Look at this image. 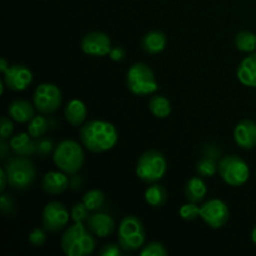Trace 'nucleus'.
I'll list each match as a JSON object with an SVG mask.
<instances>
[{"label":"nucleus","mask_w":256,"mask_h":256,"mask_svg":"<svg viewBox=\"0 0 256 256\" xmlns=\"http://www.w3.org/2000/svg\"><path fill=\"white\" fill-rule=\"evenodd\" d=\"M145 200L152 208L164 206L168 202V192L164 186L158 185L156 182L149 186L145 192Z\"/></svg>","instance_id":"obj_24"},{"label":"nucleus","mask_w":256,"mask_h":256,"mask_svg":"<svg viewBox=\"0 0 256 256\" xmlns=\"http://www.w3.org/2000/svg\"><path fill=\"white\" fill-rule=\"evenodd\" d=\"M8 182H9V180H8V175L5 172V169H0V192H4Z\"/></svg>","instance_id":"obj_38"},{"label":"nucleus","mask_w":256,"mask_h":256,"mask_svg":"<svg viewBox=\"0 0 256 256\" xmlns=\"http://www.w3.org/2000/svg\"><path fill=\"white\" fill-rule=\"evenodd\" d=\"M85 162V154L79 142L64 140L54 150V162L62 172L68 175H75L80 172Z\"/></svg>","instance_id":"obj_3"},{"label":"nucleus","mask_w":256,"mask_h":256,"mask_svg":"<svg viewBox=\"0 0 256 256\" xmlns=\"http://www.w3.org/2000/svg\"><path fill=\"white\" fill-rule=\"evenodd\" d=\"M9 149L10 146L8 145V142H5V140H2V142H0V158H2V159H5V158H6L8 150Z\"/></svg>","instance_id":"obj_39"},{"label":"nucleus","mask_w":256,"mask_h":256,"mask_svg":"<svg viewBox=\"0 0 256 256\" xmlns=\"http://www.w3.org/2000/svg\"><path fill=\"white\" fill-rule=\"evenodd\" d=\"M118 240L122 249L126 252L139 250L145 244V229L142 220L134 215L125 216L122 220L118 232Z\"/></svg>","instance_id":"obj_7"},{"label":"nucleus","mask_w":256,"mask_h":256,"mask_svg":"<svg viewBox=\"0 0 256 256\" xmlns=\"http://www.w3.org/2000/svg\"><path fill=\"white\" fill-rule=\"evenodd\" d=\"M196 172L202 178H212L216 172H219V164H216L215 158L206 156L202 158L196 165Z\"/></svg>","instance_id":"obj_28"},{"label":"nucleus","mask_w":256,"mask_h":256,"mask_svg":"<svg viewBox=\"0 0 256 256\" xmlns=\"http://www.w3.org/2000/svg\"><path fill=\"white\" fill-rule=\"evenodd\" d=\"M12 132H14V124L12 120L6 116H2L0 120V136L2 140H6L8 138L12 136Z\"/></svg>","instance_id":"obj_34"},{"label":"nucleus","mask_w":256,"mask_h":256,"mask_svg":"<svg viewBox=\"0 0 256 256\" xmlns=\"http://www.w3.org/2000/svg\"><path fill=\"white\" fill-rule=\"evenodd\" d=\"M219 174L228 185L239 188L249 180L250 169L238 155H226L219 162Z\"/></svg>","instance_id":"obj_8"},{"label":"nucleus","mask_w":256,"mask_h":256,"mask_svg":"<svg viewBox=\"0 0 256 256\" xmlns=\"http://www.w3.org/2000/svg\"><path fill=\"white\" fill-rule=\"evenodd\" d=\"M168 172L166 158L156 150L145 152L136 164V175L146 184H155L165 176Z\"/></svg>","instance_id":"obj_5"},{"label":"nucleus","mask_w":256,"mask_h":256,"mask_svg":"<svg viewBox=\"0 0 256 256\" xmlns=\"http://www.w3.org/2000/svg\"><path fill=\"white\" fill-rule=\"evenodd\" d=\"M109 55L112 62H122L125 59V56H126V52L122 46H112Z\"/></svg>","instance_id":"obj_37"},{"label":"nucleus","mask_w":256,"mask_h":256,"mask_svg":"<svg viewBox=\"0 0 256 256\" xmlns=\"http://www.w3.org/2000/svg\"><path fill=\"white\" fill-rule=\"evenodd\" d=\"M8 114L20 124H26L35 116V112L32 105L26 100H14L8 108Z\"/></svg>","instance_id":"obj_18"},{"label":"nucleus","mask_w":256,"mask_h":256,"mask_svg":"<svg viewBox=\"0 0 256 256\" xmlns=\"http://www.w3.org/2000/svg\"><path fill=\"white\" fill-rule=\"evenodd\" d=\"M82 49L90 56H106L112 49V39L102 32H88L82 40Z\"/></svg>","instance_id":"obj_12"},{"label":"nucleus","mask_w":256,"mask_h":256,"mask_svg":"<svg viewBox=\"0 0 256 256\" xmlns=\"http://www.w3.org/2000/svg\"><path fill=\"white\" fill-rule=\"evenodd\" d=\"M238 79L245 86L256 88V52H252L240 62Z\"/></svg>","instance_id":"obj_17"},{"label":"nucleus","mask_w":256,"mask_h":256,"mask_svg":"<svg viewBox=\"0 0 256 256\" xmlns=\"http://www.w3.org/2000/svg\"><path fill=\"white\" fill-rule=\"evenodd\" d=\"M89 212H90V210L85 206L84 202H82V204H76L72 210V222H84L85 220L88 222V219H89Z\"/></svg>","instance_id":"obj_31"},{"label":"nucleus","mask_w":256,"mask_h":256,"mask_svg":"<svg viewBox=\"0 0 256 256\" xmlns=\"http://www.w3.org/2000/svg\"><path fill=\"white\" fill-rule=\"evenodd\" d=\"M28 132L32 135L34 139H40L46 134L48 129H49V122L45 119L44 116H34L30 122H28Z\"/></svg>","instance_id":"obj_27"},{"label":"nucleus","mask_w":256,"mask_h":256,"mask_svg":"<svg viewBox=\"0 0 256 256\" xmlns=\"http://www.w3.org/2000/svg\"><path fill=\"white\" fill-rule=\"evenodd\" d=\"M142 256H168V250L165 249V246L160 242H149L146 246L142 248V250L140 252Z\"/></svg>","instance_id":"obj_30"},{"label":"nucleus","mask_w":256,"mask_h":256,"mask_svg":"<svg viewBox=\"0 0 256 256\" xmlns=\"http://www.w3.org/2000/svg\"><path fill=\"white\" fill-rule=\"evenodd\" d=\"M46 242V232H44L40 228H35L29 235V242L32 245V246H42Z\"/></svg>","instance_id":"obj_33"},{"label":"nucleus","mask_w":256,"mask_h":256,"mask_svg":"<svg viewBox=\"0 0 256 256\" xmlns=\"http://www.w3.org/2000/svg\"><path fill=\"white\" fill-rule=\"evenodd\" d=\"M89 228L75 222L68 228L62 238V249L68 256H86L94 252L96 242Z\"/></svg>","instance_id":"obj_2"},{"label":"nucleus","mask_w":256,"mask_h":256,"mask_svg":"<svg viewBox=\"0 0 256 256\" xmlns=\"http://www.w3.org/2000/svg\"><path fill=\"white\" fill-rule=\"evenodd\" d=\"M8 175L9 185L16 190H25L34 184L36 179V170L34 162L26 156L14 158L9 160L4 168Z\"/></svg>","instance_id":"obj_6"},{"label":"nucleus","mask_w":256,"mask_h":256,"mask_svg":"<svg viewBox=\"0 0 256 256\" xmlns=\"http://www.w3.org/2000/svg\"><path fill=\"white\" fill-rule=\"evenodd\" d=\"M124 250L122 249L120 245L116 244H108L100 250V255L102 256H120Z\"/></svg>","instance_id":"obj_35"},{"label":"nucleus","mask_w":256,"mask_h":256,"mask_svg":"<svg viewBox=\"0 0 256 256\" xmlns=\"http://www.w3.org/2000/svg\"><path fill=\"white\" fill-rule=\"evenodd\" d=\"M88 228L95 236L108 238L115 232L116 224L110 215L104 214V212H96V214L89 216Z\"/></svg>","instance_id":"obj_15"},{"label":"nucleus","mask_w":256,"mask_h":256,"mask_svg":"<svg viewBox=\"0 0 256 256\" xmlns=\"http://www.w3.org/2000/svg\"><path fill=\"white\" fill-rule=\"evenodd\" d=\"M236 144L244 150H252L256 146V122L242 120L236 125L234 132Z\"/></svg>","instance_id":"obj_14"},{"label":"nucleus","mask_w":256,"mask_h":256,"mask_svg":"<svg viewBox=\"0 0 256 256\" xmlns=\"http://www.w3.org/2000/svg\"><path fill=\"white\" fill-rule=\"evenodd\" d=\"M62 96L59 88L54 84L39 85L34 92V106L42 114H52L62 105Z\"/></svg>","instance_id":"obj_9"},{"label":"nucleus","mask_w":256,"mask_h":256,"mask_svg":"<svg viewBox=\"0 0 256 256\" xmlns=\"http://www.w3.org/2000/svg\"><path fill=\"white\" fill-rule=\"evenodd\" d=\"M252 242L256 245V226L252 229Z\"/></svg>","instance_id":"obj_41"},{"label":"nucleus","mask_w":256,"mask_h":256,"mask_svg":"<svg viewBox=\"0 0 256 256\" xmlns=\"http://www.w3.org/2000/svg\"><path fill=\"white\" fill-rule=\"evenodd\" d=\"M200 218L212 229H220L225 226L230 219L228 205L220 199H212L200 208Z\"/></svg>","instance_id":"obj_10"},{"label":"nucleus","mask_w":256,"mask_h":256,"mask_svg":"<svg viewBox=\"0 0 256 256\" xmlns=\"http://www.w3.org/2000/svg\"><path fill=\"white\" fill-rule=\"evenodd\" d=\"M168 38L166 35L159 30H152V32H148L142 39V49L150 55H158L162 52L166 48Z\"/></svg>","instance_id":"obj_20"},{"label":"nucleus","mask_w":256,"mask_h":256,"mask_svg":"<svg viewBox=\"0 0 256 256\" xmlns=\"http://www.w3.org/2000/svg\"><path fill=\"white\" fill-rule=\"evenodd\" d=\"M10 65L8 64V62L5 59H2L0 60V72H2V74H5V72H6L8 69H9Z\"/></svg>","instance_id":"obj_40"},{"label":"nucleus","mask_w":256,"mask_h":256,"mask_svg":"<svg viewBox=\"0 0 256 256\" xmlns=\"http://www.w3.org/2000/svg\"><path fill=\"white\" fill-rule=\"evenodd\" d=\"M82 202L90 212H98L102 208L105 202V194L102 190H90L82 196Z\"/></svg>","instance_id":"obj_26"},{"label":"nucleus","mask_w":256,"mask_h":256,"mask_svg":"<svg viewBox=\"0 0 256 256\" xmlns=\"http://www.w3.org/2000/svg\"><path fill=\"white\" fill-rule=\"evenodd\" d=\"M82 144L96 154L112 150L118 142L116 128L104 120H92L82 125L79 132Z\"/></svg>","instance_id":"obj_1"},{"label":"nucleus","mask_w":256,"mask_h":256,"mask_svg":"<svg viewBox=\"0 0 256 256\" xmlns=\"http://www.w3.org/2000/svg\"><path fill=\"white\" fill-rule=\"evenodd\" d=\"M32 82V72L22 64H15L9 66L4 74V82L12 92H22Z\"/></svg>","instance_id":"obj_13"},{"label":"nucleus","mask_w":256,"mask_h":256,"mask_svg":"<svg viewBox=\"0 0 256 256\" xmlns=\"http://www.w3.org/2000/svg\"><path fill=\"white\" fill-rule=\"evenodd\" d=\"M179 214L186 222H194V220H196L200 216V208L198 206L196 202H189L188 204L182 205Z\"/></svg>","instance_id":"obj_29"},{"label":"nucleus","mask_w":256,"mask_h":256,"mask_svg":"<svg viewBox=\"0 0 256 256\" xmlns=\"http://www.w3.org/2000/svg\"><path fill=\"white\" fill-rule=\"evenodd\" d=\"M149 109L158 119H166L172 114V102L164 95H154L149 102Z\"/></svg>","instance_id":"obj_23"},{"label":"nucleus","mask_w":256,"mask_h":256,"mask_svg":"<svg viewBox=\"0 0 256 256\" xmlns=\"http://www.w3.org/2000/svg\"><path fill=\"white\" fill-rule=\"evenodd\" d=\"M69 178L65 172H50L42 179V189L45 192L52 195H59L69 188Z\"/></svg>","instance_id":"obj_16"},{"label":"nucleus","mask_w":256,"mask_h":256,"mask_svg":"<svg viewBox=\"0 0 256 256\" xmlns=\"http://www.w3.org/2000/svg\"><path fill=\"white\" fill-rule=\"evenodd\" d=\"M88 109L82 100L74 99L65 108V119L72 126H82L86 119Z\"/></svg>","instance_id":"obj_21"},{"label":"nucleus","mask_w":256,"mask_h":256,"mask_svg":"<svg viewBox=\"0 0 256 256\" xmlns=\"http://www.w3.org/2000/svg\"><path fill=\"white\" fill-rule=\"evenodd\" d=\"M235 45H236V49L242 52H249V54L255 52L256 35L248 30L238 32L236 38H235Z\"/></svg>","instance_id":"obj_25"},{"label":"nucleus","mask_w":256,"mask_h":256,"mask_svg":"<svg viewBox=\"0 0 256 256\" xmlns=\"http://www.w3.org/2000/svg\"><path fill=\"white\" fill-rule=\"evenodd\" d=\"M70 214L64 204L52 202L44 208L42 212V225L46 232H59L69 224Z\"/></svg>","instance_id":"obj_11"},{"label":"nucleus","mask_w":256,"mask_h":256,"mask_svg":"<svg viewBox=\"0 0 256 256\" xmlns=\"http://www.w3.org/2000/svg\"><path fill=\"white\" fill-rule=\"evenodd\" d=\"M34 138L28 132V134H18L16 136L10 140V148L12 152L19 156H32L36 152V142H34Z\"/></svg>","instance_id":"obj_19"},{"label":"nucleus","mask_w":256,"mask_h":256,"mask_svg":"<svg viewBox=\"0 0 256 256\" xmlns=\"http://www.w3.org/2000/svg\"><path fill=\"white\" fill-rule=\"evenodd\" d=\"M126 84L130 92L136 96H148L159 89L154 72L144 62H136L130 68L126 75Z\"/></svg>","instance_id":"obj_4"},{"label":"nucleus","mask_w":256,"mask_h":256,"mask_svg":"<svg viewBox=\"0 0 256 256\" xmlns=\"http://www.w3.org/2000/svg\"><path fill=\"white\" fill-rule=\"evenodd\" d=\"M0 210L4 215H9L14 212V202L8 195L2 194L0 199Z\"/></svg>","instance_id":"obj_36"},{"label":"nucleus","mask_w":256,"mask_h":256,"mask_svg":"<svg viewBox=\"0 0 256 256\" xmlns=\"http://www.w3.org/2000/svg\"><path fill=\"white\" fill-rule=\"evenodd\" d=\"M52 149H54V142L46 138H40L36 142V152L35 154L39 156L45 158L49 154H52Z\"/></svg>","instance_id":"obj_32"},{"label":"nucleus","mask_w":256,"mask_h":256,"mask_svg":"<svg viewBox=\"0 0 256 256\" xmlns=\"http://www.w3.org/2000/svg\"><path fill=\"white\" fill-rule=\"evenodd\" d=\"M208 194V188L202 179L195 176L192 178L189 182H186L185 186V196H186L188 202H200L205 199Z\"/></svg>","instance_id":"obj_22"}]
</instances>
